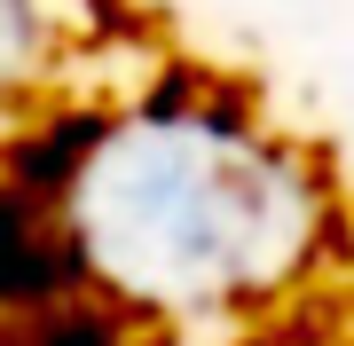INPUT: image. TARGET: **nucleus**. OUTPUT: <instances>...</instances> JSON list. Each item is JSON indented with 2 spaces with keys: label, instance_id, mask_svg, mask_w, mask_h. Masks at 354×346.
<instances>
[{
  "label": "nucleus",
  "instance_id": "f257e3e1",
  "mask_svg": "<svg viewBox=\"0 0 354 346\" xmlns=\"http://www.w3.org/2000/svg\"><path fill=\"white\" fill-rule=\"evenodd\" d=\"M0 346H354V142L189 32L0 173Z\"/></svg>",
  "mask_w": 354,
  "mask_h": 346
},
{
  "label": "nucleus",
  "instance_id": "f03ea898",
  "mask_svg": "<svg viewBox=\"0 0 354 346\" xmlns=\"http://www.w3.org/2000/svg\"><path fill=\"white\" fill-rule=\"evenodd\" d=\"M189 32L174 0H0V173L158 79Z\"/></svg>",
  "mask_w": 354,
  "mask_h": 346
}]
</instances>
